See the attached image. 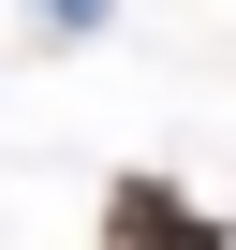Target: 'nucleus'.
Listing matches in <instances>:
<instances>
[{
  "instance_id": "nucleus-1",
  "label": "nucleus",
  "mask_w": 236,
  "mask_h": 250,
  "mask_svg": "<svg viewBox=\"0 0 236 250\" xmlns=\"http://www.w3.org/2000/svg\"><path fill=\"white\" fill-rule=\"evenodd\" d=\"M103 250H221V221H207L177 177H118V191H103Z\"/></svg>"
},
{
  "instance_id": "nucleus-2",
  "label": "nucleus",
  "mask_w": 236,
  "mask_h": 250,
  "mask_svg": "<svg viewBox=\"0 0 236 250\" xmlns=\"http://www.w3.org/2000/svg\"><path fill=\"white\" fill-rule=\"evenodd\" d=\"M45 30H103V0H45Z\"/></svg>"
}]
</instances>
